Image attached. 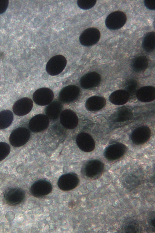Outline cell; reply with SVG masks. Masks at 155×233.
<instances>
[{
  "label": "cell",
  "instance_id": "6da1fadb",
  "mask_svg": "<svg viewBox=\"0 0 155 233\" xmlns=\"http://www.w3.org/2000/svg\"><path fill=\"white\" fill-rule=\"evenodd\" d=\"M67 64L65 58L61 55L51 57L47 62L46 69L48 73L51 76H56L61 73Z\"/></svg>",
  "mask_w": 155,
  "mask_h": 233
},
{
  "label": "cell",
  "instance_id": "7a4b0ae2",
  "mask_svg": "<svg viewBox=\"0 0 155 233\" xmlns=\"http://www.w3.org/2000/svg\"><path fill=\"white\" fill-rule=\"evenodd\" d=\"M30 137L28 129L23 127L14 130L10 134L9 141L11 144L15 147H20L26 144Z\"/></svg>",
  "mask_w": 155,
  "mask_h": 233
},
{
  "label": "cell",
  "instance_id": "3957f363",
  "mask_svg": "<svg viewBox=\"0 0 155 233\" xmlns=\"http://www.w3.org/2000/svg\"><path fill=\"white\" fill-rule=\"evenodd\" d=\"M127 17L124 12L116 11L109 14L106 18L105 24L106 27L111 30L121 28L125 24Z\"/></svg>",
  "mask_w": 155,
  "mask_h": 233
},
{
  "label": "cell",
  "instance_id": "277c9868",
  "mask_svg": "<svg viewBox=\"0 0 155 233\" xmlns=\"http://www.w3.org/2000/svg\"><path fill=\"white\" fill-rule=\"evenodd\" d=\"M101 35L97 29L91 27L87 28L81 34L79 41L83 46H88L96 44L99 40Z\"/></svg>",
  "mask_w": 155,
  "mask_h": 233
},
{
  "label": "cell",
  "instance_id": "5b68a950",
  "mask_svg": "<svg viewBox=\"0 0 155 233\" xmlns=\"http://www.w3.org/2000/svg\"><path fill=\"white\" fill-rule=\"evenodd\" d=\"M54 96L53 93L51 89L47 88H42L35 92L33 94V99L37 104L45 106L51 102Z\"/></svg>",
  "mask_w": 155,
  "mask_h": 233
},
{
  "label": "cell",
  "instance_id": "8992f818",
  "mask_svg": "<svg viewBox=\"0 0 155 233\" xmlns=\"http://www.w3.org/2000/svg\"><path fill=\"white\" fill-rule=\"evenodd\" d=\"M49 123V118L47 116L39 114L34 116L30 120L29 123V128L33 132H39L46 129Z\"/></svg>",
  "mask_w": 155,
  "mask_h": 233
},
{
  "label": "cell",
  "instance_id": "52a82bcc",
  "mask_svg": "<svg viewBox=\"0 0 155 233\" xmlns=\"http://www.w3.org/2000/svg\"><path fill=\"white\" fill-rule=\"evenodd\" d=\"M33 106V102L31 99L27 97H24L15 102L13 106V111L16 115L23 116L29 113Z\"/></svg>",
  "mask_w": 155,
  "mask_h": 233
},
{
  "label": "cell",
  "instance_id": "ba28073f",
  "mask_svg": "<svg viewBox=\"0 0 155 233\" xmlns=\"http://www.w3.org/2000/svg\"><path fill=\"white\" fill-rule=\"evenodd\" d=\"M60 118L61 124L66 128L69 129L74 128L78 123V119L76 114L70 110H65L62 111L60 114Z\"/></svg>",
  "mask_w": 155,
  "mask_h": 233
},
{
  "label": "cell",
  "instance_id": "9c48e42d",
  "mask_svg": "<svg viewBox=\"0 0 155 233\" xmlns=\"http://www.w3.org/2000/svg\"><path fill=\"white\" fill-rule=\"evenodd\" d=\"M80 92L79 88L75 85H70L62 89L59 94L60 100L65 103L71 102L78 96Z\"/></svg>",
  "mask_w": 155,
  "mask_h": 233
},
{
  "label": "cell",
  "instance_id": "30bf717a",
  "mask_svg": "<svg viewBox=\"0 0 155 233\" xmlns=\"http://www.w3.org/2000/svg\"><path fill=\"white\" fill-rule=\"evenodd\" d=\"M76 144L81 150L89 152L93 150L94 143L91 137L87 133L82 132L79 134L76 139Z\"/></svg>",
  "mask_w": 155,
  "mask_h": 233
},
{
  "label": "cell",
  "instance_id": "8fae6325",
  "mask_svg": "<svg viewBox=\"0 0 155 233\" xmlns=\"http://www.w3.org/2000/svg\"><path fill=\"white\" fill-rule=\"evenodd\" d=\"M101 77L96 72L88 73L83 76L80 80V84L82 88L88 89L97 86L100 83Z\"/></svg>",
  "mask_w": 155,
  "mask_h": 233
},
{
  "label": "cell",
  "instance_id": "7c38bea8",
  "mask_svg": "<svg viewBox=\"0 0 155 233\" xmlns=\"http://www.w3.org/2000/svg\"><path fill=\"white\" fill-rule=\"evenodd\" d=\"M155 88L151 86H146L140 88L137 91V96L141 101H151L155 98Z\"/></svg>",
  "mask_w": 155,
  "mask_h": 233
},
{
  "label": "cell",
  "instance_id": "4fadbf2b",
  "mask_svg": "<svg viewBox=\"0 0 155 233\" xmlns=\"http://www.w3.org/2000/svg\"><path fill=\"white\" fill-rule=\"evenodd\" d=\"M106 103L105 99L102 97L93 96L89 98L87 100L85 106L90 111L97 110L103 107Z\"/></svg>",
  "mask_w": 155,
  "mask_h": 233
},
{
  "label": "cell",
  "instance_id": "5bb4252c",
  "mask_svg": "<svg viewBox=\"0 0 155 233\" xmlns=\"http://www.w3.org/2000/svg\"><path fill=\"white\" fill-rule=\"evenodd\" d=\"M129 95L126 91L118 90L112 93L109 97L110 100L113 104L117 105H122L128 101Z\"/></svg>",
  "mask_w": 155,
  "mask_h": 233
},
{
  "label": "cell",
  "instance_id": "9a60e30c",
  "mask_svg": "<svg viewBox=\"0 0 155 233\" xmlns=\"http://www.w3.org/2000/svg\"><path fill=\"white\" fill-rule=\"evenodd\" d=\"M62 109L61 103L58 101H54L49 104L45 109V113L49 118L52 120L57 119Z\"/></svg>",
  "mask_w": 155,
  "mask_h": 233
},
{
  "label": "cell",
  "instance_id": "2e32d148",
  "mask_svg": "<svg viewBox=\"0 0 155 233\" xmlns=\"http://www.w3.org/2000/svg\"><path fill=\"white\" fill-rule=\"evenodd\" d=\"M148 60L147 58L143 56L135 58L133 60L132 67L134 71L140 72L145 70L147 67Z\"/></svg>",
  "mask_w": 155,
  "mask_h": 233
},
{
  "label": "cell",
  "instance_id": "e0dca14e",
  "mask_svg": "<svg viewBox=\"0 0 155 233\" xmlns=\"http://www.w3.org/2000/svg\"><path fill=\"white\" fill-rule=\"evenodd\" d=\"M155 33L154 32L148 33L144 38L142 46L144 50L147 52H152L155 47Z\"/></svg>",
  "mask_w": 155,
  "mask_h": 233
},
{
  "label": "cell",
  "instance_id": "ac0fdd59",
  "mask_svg": "<svg viewBox=\"0 0 155 233\" xmlns=\"http://www.w3.org/2000/svg\"><path fill=\"white\" fill-rule=\"evenodd\" d=\"M13 120V115L10 110H5L0 112V129L6 128L9 126Z\"/></svg>",
  "mask_w": 155,
  "mask_h": 233
},
{
  "label": "cell",
  "instance_id": "d6986e66",
  "mask_svg": "<svg viewBox=\"0 0 155 233\" xmlns=\"http://www.w3.org/2000/svg\"><path fill=\"white\" fill-rule=\"evenodd\" d=\"M10 151V147L8 144L4 142H0V161L8 155Z\"/></svg>",
  "mask_w": 155,
  "mask_h": 233
},
{
  "label": "cell",
  "instance_id": "ffe728a7",
  "mask_svg": "<svg viewBox=\"0 0 155 233\" xmlns=\"http://www.w3.org/2000/svg\"><path fill=\"white\" fill-rule=\"evenodd\" d=\"M96 2V0H78L77 4L81 8L87 10L93 7Z\"/></svg>",
  "mask_w": 155,
  "mask_h": 233
},
{
  "label": "cell",
  "instance_id": "44dd1931",
  "mask_svg": "<svg viewBox=\"0 0 155 233\" xmlns=\"http://www.w3.org/2000/svg\"><path fill=\"white\" fill-rule=\"evenodd\" d=\"M130 110L126 107H122L119 110L117 113V119L124 120L128 119L131 115Z\"/></svg>",
  "mask_w": 155,
  "mask_h": 233
},
{
  "label": "cell",
  "instance_id": "7402d4cb",
  "mask_svg": "<svg viewBox=\"0 0 155 233\" xmlns=\"http://www.w3.org/2000/svg\"><path fill=\"white\" fill-rule=\"evenodd\" d=\"M137 83L133 80H131L127 82L126 89V91L130 94L134 93L136 88Z\"/></svg>",
  "mask_w": 155,
  "mask_h": 233
},
{
  "label": "cell",
  "instance_id": "603a6c76",
  "mask_svg": "<svg viewBox=\"0 0 155 233\" xmlns=\"http://www.w3.org/2000/svg\"><path fill=\"white\" fill-rule=\"evenodd\" d=\"M9 3L8 0H0V14L4 13L6 10Z\"/></svg>",
  "mask_w": 155,
  "mask_h": 233
},
{
  "label": "cell",
  "instance_id": "cb8c5ba5",
  "mask_svg": "<svg viewBox=\"0 0 155 233\" xmlns=\"http://www.w3.org/2000/svg\"><path fill=\"white\" fill-rule=\"evenodd\" d=\"M144 4L147 8L151 10L155 9V0H145L144 1Z\"/></svg>",
  "mask_w": 155,
  "mask_h": 233
},
{
  "label": "cell",
  "instance_id": "d4e9b609",
  "mask_svg": "<svg viewBox=\"0 0 155 233\" xmlns=\"http://www.w3.org/2000/svg\"><path fill=\"white\" fill-rule=\"evenodd\" d=\"M5 217L8 221H12L15 218V214L12 211H10L7 212Z\"/></svg>",
  "mask_w": 155,
  "mask_h": 233
},
{
  "label": "cell",
  "instance_id": "484cf974",
  "mask_svg": "<svg viewBox=\"0 0 155 233\" xmlns=\"http://www.w3.org/2000/svg\"><path fill=\"white\" fill-rule=\"evenodd\" d=\"M126 230L128 231V232H136L137 231V228L134 225H129L127 226Z\"/></svg>",
  "mask_w": 155,
  "mask_h": 233
},
{
  "label": "cell",
  "instance_id": "4316f807",
  "mask_svg": "<svg viewBox=\"0 0 155 233\" xmlns=\"http://www.w3.org/2000/svg\"><path fill=\"white\" fill-rule=\"evenodd\" d=\"M151 224L153 226H155V219H152L151 221Z\"/></svg>",
  "mask_w": 155,
  "mask_h": 233
}]
</instances>
